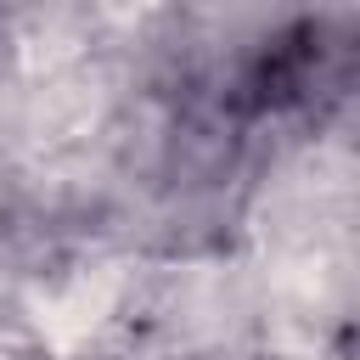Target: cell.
I'll return each instance as SVG.
<instances>
[{
  "label": "cell",
  "instance_id": "6da1fadb",
  "mask_svg": "<svg viewBox=\"0 0 360 360\" xmlns=\"http://www.w3.org/2000/svg\"><path fill=\"white\" fill-rule=\"evenodd\" d=\"M112 298H118V276H112V270H84V276H73L62 292L39 298V332H45V343L73 349L79 338H90V332L107 321Z\"/></svg>",
  "mask_w": 360,
  "mask_h": 360
}]
</instances>
